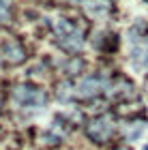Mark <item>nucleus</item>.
<instances>
[{
  "mask_svg": "<svg viewBox=\"0 0 148 150\" xmlns=\"http://www.w3.org/2000/svg\"><path fill=\"white\" fill-rule=\"evenodd\" d=\"M15 101L24 107H41L45 103V92L39 90L37 86H30V84H22L15 88Z\"/></svg>",
  "mask_w": 148,
  "mask_h": 150,
  "instance_id": "f257e3e1",
  "label": "nucleus"
},
{
  "mask_svg": "<svg viewBox=\"0 0 148 150\" xmlns=\"http://www.w3.org/2000/svg\"><path fill=\"white\" fill-rule=\"evenodd\" d=\"M112 133H114V122H112V118H107V116L95 118L86 127V135H88L90 139H95V142H105Z\"/></svg>",
  "mask_w": 148,
  "mask_h": 150,
  "instance_id": "f03ea898",
  "label": "nucleus"
},
{
  "mask_svg": "<svg viewBox=\"0 0 148 150\" xmlns=\"http://www.w3.org/2000/svg\"><path fill=\"white\" fill-rule=\"evenodd\" d=\"M105 84H107V79L103 77V75H88V77H84L77 84L75 92L79 94V97H95L97 92L103 90Z\"/></svg>",
  "mask_w": 148,
  "mask_h": 150,
  "instance_id": "7ed1b4c3",
  "label": "nucleus"
},
{
  "mask_svg": "<svg viewBox=\"0 0 148 150\" xmlns=\"http://www.w3.org/2000/svg\"><path fill=\"white\" fill-rule=\"evenodd\" d=\"M129 58H131V64L135 67V69H146V67H148V47L135 43L131 47Z\"/></svg>",
  "mask_w": 148,
  "mask_h": 150,
  "instance_id": "20e7f679",
  "label": "nucleus"
},
{
  "mask_svg": "<svg viewBox=\"0 0 148 150\" xmlns=\"http://www.w3.org/2000/svg\"><path fill=\"white\" fill-rule=\"evenodd\" d=\"M84 9L90 17H103V15H107V11H110V2H107V0H88V2L84 4Z\"/></svg>",
  "mask_w": 148,
  "mask_h": 150,
  "instance_id": "39448f33",
  "label": "nucleus"
},
{
  "mask_svg": "<svg viewBox=\"0 0 148 150\" xmlns=\"http://www.w3.org/2000/svg\"><path fill=\"white\" fill-rule=\"evenodd\" d=\"M2 54H4L2 58L6 62H11V64H17V62L24 60V50L19 45H15V43H4L2 45Z\"/></svg>",
  "mask_w": 148,
  "mask_h": 150,
  "instance_id": "423d86ee",
  "label": "nucleus"
},
{
  "mask_svg": "<svg viewBox=\"0 0 148 150\" xmlns=\"http://www.w3.org/2000/svg\"><path fill=\"white\" fill-rule=\"evenodd\" d=\"M58 43H60V47H64V50H69V52H77V50H82V45H84V39H82V35H79L77 30H73L69 37L60 39Z\"/></svg>",
  "mask_w": 148,
  "mask_h": 150,
  "instance_id": "0eeeda50",
  "label": "nucleus"
},
{
  "mask_svg": "<svg viewBox=\"0 0 148 150\" xmlns=\"http://www.w3.org/2000/svg\"><path fill=\"white\" fill-rule=\"evenodd\" d=\"M54 30H56V35H58L60 39H64V37H69L75 28H73V26L67 22V19H58V22L54 24Z\"/></svg>",
  "mask_w": 148,
  "mask_h": 150,
  "instance_id": "6e6552de",
  "label": "nucleus"
},
{
  "mask_svg": "<svg viewBox=\"0 0 148 150\" xmlns=\"http://www.w3.org/2000/svg\"><path fill=\"white\" fill-rule=\"evenodd\" d=\"M82 69H84V62L77 56H73L69 62H64V73H69V75H75V73H79Z\"/></svg>",
  "mask_w": 148,
  "mask_h": 150,
  "instance_id": "1a4fd4ad",
  "label": "nucleus"
},
{
  "mask_svg": "<svg viewBox=\"0 0 148 150\" xmlns=\"http://www.w3.org/2000/svg\"><path fill=\"white\" fill-rule=\"evenodd\" d=\"M56 94H58V99L64 103V101H69L73 97V86L69 84V81H62V84H58V92Z\"/></svg>",
  "mask_w": 148,
  "mask_h": 150,
  "instance_id": "9d476101",
  "label": "nucleus"
},
{
  "mask_svg": "<svg viewBox=\"0 0 148 150\" xmlns=\"http://www.w3.org/2000/svg\"><path fill=\"white\" fill-rule=\"evenodd\" d=\"M11 17V6L9 0H0V24H6Z\"/></svg>",
  "mask_w": 148,
  "mask_h": 150,
  "instance_id": "9b49d317",
  "label": "nucleus"
},
{
  "mask_svg": "<svg viewBox=\"0 0 148 150\" xmlns=\"http://www.w3.org/2000/svg\"><path fill=\"white\" fill-rule=\"evenodd\" d=\"M142 150H148V146H146V148H142Z\"/></svg>",
  "mask_w": 148,
  "mask_h": 150,
  "instance_id": "f8f14e48",
  "label": "nucleus"
}]
</instances>
